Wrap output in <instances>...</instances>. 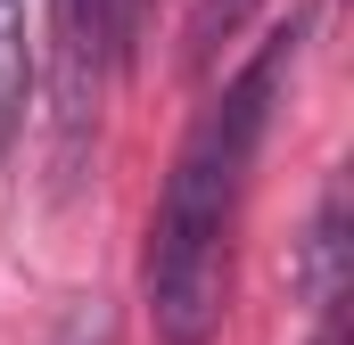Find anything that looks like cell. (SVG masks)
I'll return each instance as SVG.
<instances>
[{
	"label": "cell",
	"instance_id": "cell-1",
	"mask_svg": "<svg viewBox=\"0 0 354 345\" xmlns=\"http://www.w3.org/2000/svg\"><path fill=\"white\" fill-rule=\"evenodd\" d=\"M297 25H280L264 50L223 83V99L189 124L157 222H149V321L157 345H214L223 304H231V222H239V189L248 165L264 148V124L280 107V90L297 75Z\"/></svg>",
	"mask_w": 354,
	"mask_h": 345
},
{
	"label": "cell",
	"instance_id": "cell-2",
	"mask_svg": "<svg viewBox=\"0 0 354 345\" xmlns=\"http://www.w3.org/2000/svg\"><path fill=\"white\" fill-rule=\"evenodd\" d=\"M115 0H50V189L75 197L99 140V99L115 66Z\"/></svg>",
	"mask_w": 354,
	"mask_h": 345
},
{
	"label": "cell",
	"instance_id": "cell-3",
	"mask_svg": "<svg viewBox=\"0 0 354 345\" xmlns=\"http://www.w3.org/2000/svg\"><path fill=\"white\" fill-rule=\"evenodd\" d=\"M346 279H354L346 271V181H330L322 206H313V222H305V247H297V296L313 313H338Z\"/></svg>",
	"mask_w": 354,
	"mask_h": 345
},
{
	"label": "cell",
	"instance_id": "cell-4",
	"mask_svg": "<svg viewBox=\"0 0 354 345\" xmlns=\"http://www.w3.org/2000/svg\"><path fill=\"white\" fill-rule=\"evenodd\" d=\"M25 90H33V50H25V0H0V165L25 132Z\"/></svg>",
	"mask_w": 354,
	"mask_h": 345
},
{
	"label": "cell",
	"instance_id": "cell-5",
	"mask_svg": "<svg viewBox=\"0 0 354 345\" xmlns=\"http://www.w3.org/2000/svg\"><path fill=\"white\" fill-rule=\"evenodd\" d=\"M256 8H264V0H198V8H189V25H181V75H189V83H206V75H214V58H223V41H239Z\"/></svg>",
	"mask_w": 354,
	"mask_h": 345
},
{
	"label": "cell",
	"instance_id": "cell-6",
	"mask_svg": "<svg viewBox=\"0 0 354 345\" xmlns=\"http://www.w3.org/2000/svg\"><path fill=\"white\" fill-rule=\"evenodd\" d=\"M140 8H149V0H115V50H132V33H140Z\"/></svg>",
	"mask_w": 354,
	"mask_h": 345
},
{
	"label": "cell",
	"instance_id": "cell-7",
	"mask_svg": "<svg viewBox=\"0 0 354 345\" xmlns=\"http://www.w3.org/2000/svg\"><path fill=\"white\" fill-rule=\"evenodd\" d=\"M313 345H346V304H338V313H322V329H313Z\"/></svg>",
	"mask_w": 354,
	"mask_h": 345
}]
</instances>
